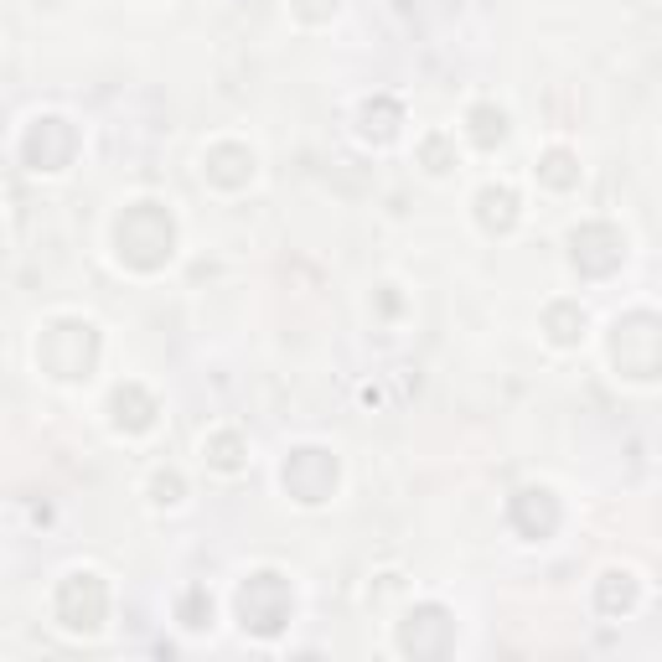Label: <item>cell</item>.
<instances>
[{
  "label": "cell",
  "instance_id": "cell-1",
  "mask_svg": "<svg viewBox=\"0 0 662 662\" xmlns=\"http://www.w3.org/2000/svg\"><path fill=\"white\" fill-rule=\"evenodd\" d=\"M119 254L135 269H156L161 259H171V218L156 202H135L125 218H119Z\"/></svg>",
  "mask_w": 662,
  "mask_h": 662
},
{
  "label": "cell",
  "instance_id": "cell-3",
  "mask_svg": "<svg viewBox=\"0 0 662 662\" xmlns=\"http://www.w3.org/2000/svg\"><path fill=\"white\" fill-rule=\"evenodd\" d=\"M109 595L99 585V575H68L63 590H57V616H63L68 631H99Z\"/></svg>",
  "mask_w": 662,
  "mask_h": 662
},
{
  "label": "cell",
  "instance_id": "cell-5",
  "mask_svg": "<svg viewBox=\"0 0 662 662\" xmlns=\"http://www.w3.org/2000/svg\"><path fill=\"white\" fill-rule=\"evenodd\" d=\"M471 125H476L471 135H476L481 145H492V140H502V135H507V119H502V109H497V114H492V109H476V114H471Z\"/></svg>",
  "mask_w": 662,
  "mask_h": 662
},
{
  "label": "cell",
  "instance_id": "cell-2",
  "mask_svg": "<svg viewBox=\"0 0 662 662\" xmlns=\"http://www.w3.org/2000/svg\"><path fill=\"white\" fill-rule=\"evenodd\" d=\"M290 611H295V595L280 575H254L238 590V616H244V631H254V637H275L290 621Z\"/></svg>",
  "mask_w": 662,
  "mask_h": 662
},
{
  "label": "cell",
  "instance_id": "cell-4",
  "mask_svg": "<svg viewBox=\"0 0 662 662\" xmlns=\"http://www.w3.org/2000/svg\"><path fill=\"white\" fill-rule=\"evenodd\" d=\"M631 600H637V580L611 569L606 585H600V606H606V611H631Z\"/></svg>",
  "mask_w": 662,
  "mask_h": 662
}]
</instances>
